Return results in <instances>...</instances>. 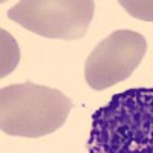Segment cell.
I'll return each instance as SVG.
<instances>
[{"instance_id": "3957f363", "label": "cell", "mask_w": 153, "mask_h": 153, "mask_svg": "<svg viewBox=\"0 0 153 153\" xmlns=\"http://www.w3.org/2000/svg\"><path fill=\"white\" fill-rule=\"evenodd\" d=\"M94 12L92 0H23L8 11V19L46 38L76 40L89 29Z\"/></svg>"}, {"instance_id": "8992f818", "label": "cell", "mask_w": 153, "mask_h": 153, "mask_svg": "<svg viewBox=\"0 0 153 153\" xmlns=\"http://www.w3.org/2000/svg\"><path fill=\"white\" fill-rule=\"evenodd\" d=\"M120 5L135 19L153 22V0H121Z\"/></svg>"}, {"instance_id": "6da1fadb", "label": "cell", "mask_w": 153, "mask_h": 153, "mask_svg": "<svg viewBox=\"0 0 153 153\" xmlns=\"http://www.w3.org/2000/svg\"><path fill=\"white\" fill-rule=\"evenodd\" d=\"M87 153H153V87L115 94L92 115Z\"/></svg>"}, {"instance_id": "5b68a950", "label": "cell", "mask_w": 153, "mask_h": 153, "mask_svg": "<svg viewBox=\"0 0 153 153\" xmlns=\"http://www.w3.org/2000/svg\"><path fill=\"white\" fill-rule=\"evenodd\" d=\"M2 32V76H6L16 69V65L20 60V51L16 45V40L12 38L5 29Z\"/></svg>"}, {"instance_id": "7a4b0ae2", "label": "cell", "mask_w": 153, "mask_h": 153, "mask_svg": "<svg viewBox=\"0 0 153 153\" xmlns=\"http://www.w3.org/2000/svg\"><path fill=\"white\" fill-rule=\"evenodd\" d=\"M72 100L58 89L25 81L0 91V129L11 136L40 138L66 123Z\"/></svg>"}, {"instance_id": "277c9868", "label": "cell", "mask_w": 153, "mask_h": 153, "mask_svg": "<svg viewBox=\"0 0 153 153\" xmlns=\"http://www.w3.org/2000/svg\"><path fill=\"white\" fill-rule=\"evenodd\" d=\"M147 42L143 34L118 29L101 40L84 63V78L94 91H104L127 80L143 61Z\"/></svg>"}]
</instances>
